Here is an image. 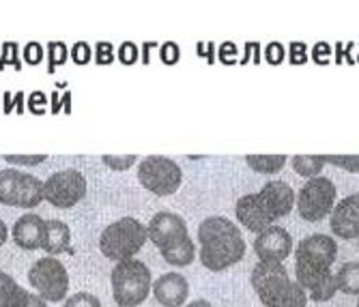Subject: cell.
<instances>
[{
  "instance_id": "35",
  "label": "cell",
  "mask_w": 359,
  "mask_h": 307,
  "mask_svg": "<svg viewBox=\"0 0 359 307\" xmlns=\"http://www.w3.org/2000/svg\"><path fill=\"white\" fill-rule=\"evenodd\" d=\"M185 307H213L209 301H205V299H198V301H191V303H187Z\"/></svg>"
},
{
  "instance_id": "31",
  "label": "cell",
  "mask_w": 359,
  "mask_h": 307,
  "mask_svg": "<svg viewBox=\"0 0 359 307\" xmlns=\"http://www.w3.org/2000/svg\"><path fill=\"white\" fill-rule=\"evenodd\" d=\"M121 60L123 62H134L136 60V48L132 46V43H123V48H121Z\"/></svg>"
},
{
  "instance_id": "29",
  "label": "cell",
  "mask_w": 359,
  "mask_h": 307,
  "mask_svg": "<svg viewBox=\"0 0 359 307\" xmlns=\"http://www.w3.org/2000/svg\"><path fill=\"white\" fill-rule=\"evenodd\" d=\"M24 54H26V60L30 64H37L43 58V48L39 43H30V46H26V52Z\"/></svg>"
},
{
  "instance_id": "23",
  "label": "cell",
  "mask_w": 359,
  "mask_h": 307,
  "mask_svg": "<svg viewBox=\"0 0 359 307\" xmlns=\"http://www.w3.org/2000/svg\"><path fill=\"white\" fill-rule=\"evenodd\" d=\"M62 307H102V301L90 292H76L65 301Z\"/></svg>"
},
{
  "instance_id": "2",
  "label": "cell",
  "mask_w": 359,
  "mask_h": 307,
  "mask_svg": "<svg viewBox=\"0 0 359 307\" xmlns=\"http://www.w3.org/2000/svg\"><path fill=\"white\" fill-rule=\"evenodd\" d=\"M295 191L284 181H267L256 193L241 196L237 200L235 215L241 226L252 232H263L273 226L276 219L286 217L295 207Z\"/></svg>"
},
{
  "instance_id": "26",
  "label": "cell",
  "mask_w": 359,
  "mask_h": 307,
  "mask_svg": "<svg viewBox=\"0 0 359 307\" xmlns=\"http://www.w3.org/2000/svg\"><path fill=\"white\" fill-rule=\"evenodd\" d=\"M7 163H22V165H37L46 161V155H3Z\"/></svg>"
},
{
  "instance_id": "6",
  "label": "cell",
  "mask_w": 359,
  "mask_h": 307,
  "mask_svg": "<svg viewBox=\"0 0 359 307\" xmlns=\"http://www.w3.org/2000/svg\"><path fill=\"white\" fill-rule=\"evenodd\" d=\"M149 232L136 217H121L112 221L100 236V250L114 262L132 260L147 243Z\"/></svg>"
},
{
  "instance_id": "17",
  "label": "cell",
  "mask_w": 359,
  "mask_h": 307,
  "mask_svg": "<svg viewBox=\"0 0 359 307\" xmlns=\"http://www.w3.org/2000/svg\"><path fill=\"white\" fill-rule=\"evenodd\" d=\"M72 243V230L69 226L60 219H46L43 226V238H41V250L50 256L62 254L69 250Z\"/></svg>"
},
{
  "instance_id": "5",
  "label": "cell",
  "mask_w": 359,
  "mask_h": 307,
  "mask_svg": "<svg viewBox=\"0 0 359 307\" xmlns=\"http://www.w3.org/2000/svg\"><path fill=\"white\" fill-rule=\"evenodd\" d=\"M149 238L159 247V254L172 266H187L196 258V243L191 241L187 224L181 215L161 211L153 215L147 226Z\"/></svg>"
},
{
  "instance_id": "32",
  "label": "cell",
  "mask_w": 359,
  "mask_h": 307,
  "mask_svg": "<svg viewBox=\"0 0 359 307\" xmlns=\"http://www.w3.org/2000/svg\"><path fill=\"white\" fill-rule=\"evenodd\" d=\"M267 58H269L271 62H280V60L284 58V48L278 46V43L269 46V48H267Z\"/></svg>"
},
{
  "instance_id": "28",
  "label": "cell",
  "mask_w": 359,
  "mask_h": 307,
  "mask_svg": "<svg viewBox=\"0 0 359 307\" xmlns=\"http://www.w3.org/2000/svg\"><path fill=\"white\" fill-rule=\"evenodd\" d=\"M72 54H74V60L80 62V64H84V62L90 60V48H88V43H76L74 50H72Z\"/></svg>"
},
{
  "instance_id": "1",
  "label": "cell",
  "mask_w": 359,
  "mask_h": 307,
  "mask_svg": "<svg viewBox=\"0 0 359 307\" xmlns=\"http://www.w3.org/2000/svg\"><path fill=\"white\" fill-rule=\"evenodd\" d=\"M338 256V243L330 234H310L302 238L295 250L297 284L312 301H330L336 290V273L332 264Z\"/></svg>"
},
{
  "instance_id": "18",
  "label": "cell",
  "mask_w": 359,
  "mask_h": 307,
  "mask_svg": "<svg viewBox=\"0 0 359 307\" xmlns=\"http://www.w3.org/2000/svg\"><path fill=\"white\" fill-rule=\"evenodd\" d=\"M336 284L338 290L344 294H359V262H344L336 271Z\"/></svg>"
},
{
  "instance_id": "11",
  "label": "cell",
  "mask_w": 359,
  "mask_h": 307,
  "mask_svg": "<svg viewBox=\"0 0 359 307\" xmlns=\"http://www.w3.org/2000/svg\"><path fill=\"white\" fill-rule=\"evenodd\" d=\"M336 183L327 177H314L297 193V211L306 221H320L336 207Z\"/></svg>"
},
{
  "instance_id": "13",
  "label": "cell",
  "mask_w": 359,
  "mask_h": 307,
  "mask_svg": "<svg viewBox=\"0 0 359 307\" xmlns=\"http://www.w3.org/2000/svg\"><path fill=\"white\" fill-rule=\"evenodd\" d=\"M254 252L260 262L282 264V260H286V256L292 252V236L282 226H269L256 236Z\"/></svg>"
},
{
  "instance_id": "14",
  "label": "cell",
  "mask_w": 359,
  "mask_h": 307,
  "mask_svg": "<svg viewBox=\"0 0 359 307\" xmlns=\"http://www.w3.org/2000/svg\"><path fill=\"white\" fill-rule=\"evenodd\" d=\"M332 232L340 238H357L359 236V193H351L342 198L332 215H330Z\"/></svg>"
},
{
  "instance_id": "30",
  "label": "cell",
  "mask_w": 359,
  "mask_h": 307,
  "mask_svg": "<svg viewBox=\"0 0 359 307\" xmlns=\"http://www.w3.org/2000/svg\"><path fill=\"white\" fill-rule=\"evenodd\" d=\"M95 52H97V60H100V62H110L112 56H114L112 46H108V43H100Z\"/></svg>"
},
{
  "instance_id": "4",
  "label": "cell",
  "mask_w": 359,
  "mask_h": 307,
  "mask_svg": "<svg viewBox=\"0 0 359 307\" xmlns=\"http://www.w3.org/2000/svg\"><path fill=\"white\" fill-rule=\"evenodd\" d=\"M252 288L265 307H306L308 292L290 280L284 264L258 262L252 271Z\"/></svg>"
},
{
  "instance_id": "7",
  "label": "cell",
  "mask_w": 359,
  "mask_h": 307,
  "mask_svg": "<svg viewBox=\"0 0 359 307\" xmlns=\"http://www.w3.org/2000/svg\"><path fill=\"white\" fill-rule=\"evenodd\" d=\"M112 299L118 307H138L151 292V271L142 260H123L112 268Z\"/></svg>"
},
{
  "instance_id": "12",
  "label": "cell",
  "mask_w": 359,
  "mask_h": 307,
  "mask_svg": "<svg viewBox=\"0 0 359 307\" xmlns=\"http://www.w3.org/2000/svg\"><path fill=\"white\" fill-rule=\"evenodd\" d=\"M86 196V179L80 170L67 168L43 181V200L56 209H72Z\"/></svg>"
},
{
  "instance_id": "22",
  "label": "cell",
  "mask_w": 359,
  "mask_h": 307,
  "mask_svg": "<svg viewBox=\"0 0 359 307\" xmlns=\"http://www.w3.org/2000/svg\"><path fill=\"white\" fill-rule=\"evenodd\" d=\"M323 157H325V163H334L342 170L359 175V155H323Z\"/></svg>"
},
{
  "instance_id": "33",
  "label": "cell",
  "mask_w": 359,
  "mask_h": 307,
  "mask_svg": "<svg viewBox=\"0 0 359 307\" xmlns=\"http://www.w3.org/2000/svg\"><path fill=\"white\" fill-rule=\"evenodd\" d=\"M166 52H168L166 62H175V60L179 58V48H177L175 43H168V46H166Z\"/></svg>"
},
{
  "instance_id": "3",
  "label": "cell",
  "mask_w": 359,
  "mask_h": 307,
  "mask_svg": "<svg viewBox=\"0 0 359 307\" xmlns=\"http://www.w3.org/2000/svg\"><path fill=\"white\" fill-rule=\"evenodd\" d=\"M201 262L209 271H224L245 256V241L239 228L222 215L207 217L198 226Z\"/></svg>"
},
{
  "instance_id": "20",
  "label": "cell",
  "mask_w": 359,
  "mask_h": 307,
  "mask_svg": "<svg viewBox=\"0 0 359 307\" xmlns=\"http://www.w3.org/2000/svg\"><path fill=\"white\" fill-rule=\"evenodd\" d=\"M290 161H292V168H295V172L306 179L320 177V170L325 168L323 155H295Z\"/></svg>"
},
{
  "instance_id": "34",
  "label": "cell",
  "mask_w": 359,
  "mask_h": 307,
  "mask_svg": "<svg viewBox=\"0 0 359 307\" xmlns=\"http://www.w3.org/2000/svg\"><path fill=\"white\" fill-rule=\"evenodd\" d=\"M7 238H9V228L3 219H0V245H5Z\"/></svg>"
},
{
  "instance_id": "9",
  "label": "cell",
  "mask_w": 359,
  "mask_h": 307,
  "mask_svg": "<svg viewBox=\"0 0 359 307\" xmlns=\"http://www.w3.org/2000/svg\"><path fill=\"white\" fill-rule=\"evenodd\" d=\"M138 181L155 196H170L181 187V165L164 155H149L138 165Z\"/></svg>"
},
{
  "instance_id": "27",
  "label": "cell",
  "mask_w": 359,
  "mask_h": 307,
  "mask_svg": "<svg viewBox=\"0 0 359 307\" xmlns=\"http://www.w3.org/2000/svg\"><path fill=\"white\" fill-rule=\"evenodd\" d=\"M48 52H50L52 64H62L65 58H67V48H65L62 43H56V41L48 46Z\"/></svg>"
},
{
  "instance_id": "8",
  "label": "cell",
  "mask_w": 359,
  "mask_h": 307,
  "mask_svg": "<svg viewBox=\"0 0 359 307\" xmlns=\"http://www.w3.org/2000/svg\"><path fill=\"white\" fill-rule=\"evenodd\" d=\"M43 200V181L18 168L0 170V204L20 209H35Z\"/></svg>"
},
{
  "instance_id": "36",
  "label": "cell",
  "mask_w": 359,
  "mask_h": 307,
  "mask_svg": "<svg viewBox=\"0 0 359 307\" xmlns=\"http://www.w3.org/2000/svg\"><path fill=\"white\" fill-rule=\"evenodd\" d=\"M357 243H359V236H357Z\"/></svg>"
},
{
  "instance_id": "21",
  "label": "cell",
  "mask_w": 359,
  "mask_h": 307,
  "mask_svg": "<svg viewBox=\"0 0 359 307\" xmlns=\"http://www.w3.org/2000/svg\"><path fill=\"white\" fill-rule=\"evenodd\" d=\"M22 286L9 275V273L0 271V307H13Z\"/></svg>"
},
{
  "instance_id": "19",
  "label": "cell",
  "mask_w": 359,
  "mask_h": 307,
  "mask_svg": "<svg viewBox=\"0 0 359 307\" xmlns=\"http://www.w3.org/2000/svg\"><path fill=\"white\" fill-rule=\"evenodd\" d=\"M248 165L260 175H276L284 168L286 155H248Z\"/></svg>"
},
{
  "instance_id": "10",
  "label": "cell",
  "mask_w": 359,
  "mask_h": 307,
  "mask_svg": "<svg viewBox=\"0 0 359 307\" xmlns=\"http://www.w3.org/2000/svg\"><path fill=\"white\" fill-rule=\"evenodd\" d=\"M28 282L43 301H62L69 290V273L54 256L39 258L28 268Z\"/></svg>"
},
{
  "instance_id": "16",
  "label": "cell",
  "mask_w": 359,
  "mask_h": 307,
  "mask_svg": "<svg viewBox=\"0 0 359 307\" xmlns=\"http://www.w3.org/2000/svg\"><path fill=\"white\" fill-rule=\"evenodd\" d=\"M43 226H46V219L39 217L37 213L22 215L13 224V230H11L15 245L26 250V252L39 250L41 247V238H43Z\"/></svg>"
},
{
  "instance_id": "24",
  "label": "cell",
  "mask_w": 359,
  "mask_h": 307,
  "mask_svg": "<svg viewBox=\"0 0 359 307\" xmlns=\"http://www.w3.org/2000/svg\"><path fill=\"white\" fill-rule=\"evenodd\" d=\"M13 307H48V305H46V301L39 294L28 292L26 288H22L18 299H15V303H13Z\"/></svg>"
},
{
  "instance_id": "38",
  "label": "cell",
  "mask_w": 359,
  "mask_h": 307,
  "mask_svg": "<svg viewBox=\"0 0 359 307\" xmlns=\"http://www.w3.org/2000/svg\"><path fill=\"white\" fill-rule=\"evenodd\" d=\"M116 307H118V305H116Z\"/></svg>"
},
{
  "instance_id": "25",
  "label": "cell",
  "mask_w": 359,
  "mask_h": 307,
  "mask_svg": "<svg viewBox=\"0 0 359 307\" xmlns=\"http://www.w3.org/2000/svg\"><path fill=\"white\" fill-rule=\"evenodd\" d=\"M106 163H108V168H112V170H127V168H132L136 161H138V157L136 155H123V157H116V155H104L102 157Z\"/></svg>"
},
{
  "instance_id": "15",
  "label": "cell",
  "mask_w": 359,
  "mask_h": 307,
  "mask_svg": "<svg viewBox=\"0 0 359 307\" xmlns=\"http://www.w3.org/2000/svg\"><path fill=\"white\" fill-rule=\"evenodd\" d=\"M153 294L164 307H181L189 296V282L177 271L164 273L153 282Z\"/></svg>"
},
{
  "instance_id": "37",
  "label": "cell",
  "mask_w": 359,
  "mask_h": 307,
  "mask_svg": "<svg viewBox=\"0 0 359 307\" xmlns=\"http://www.w3.org/2000/svg\"><path fill=\"white\" fill-rule=\"evenodd\" d=\"M357 307H359V301H357Z\"/></svg>"
}]
</instances>
